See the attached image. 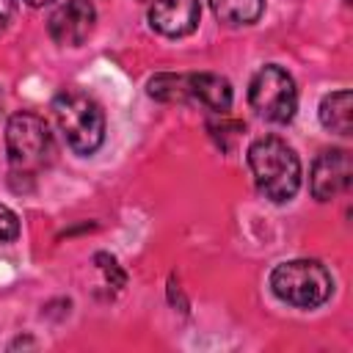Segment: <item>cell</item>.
<instances>
[{
	"instance_id": "5",
	"label": "cell",
	"mask_w": 353,
	"mask_h": 353,
	"mask_svg": "<svg viewBox=\"0 0 353 353\" xmlns=\"http://www.w3.org/2000/svg\"><path fill=\"white\" fill-rule=\"evenodd\" d=\"M149 94L160 102H188L212 113L232 108V85L221 74H157L149 80Z\"/></svg>"
},
{
	"instance_id": "11",
	"label": "cell",
	"mask_w": 353,
	"mask_h": 353,
	"mask_svg": "<svg viewBox=\"0 0 353 353\" xmlns=\"http://www.w3.org/2000/svg\"><path fill=\"white\" fill-rule=\"evenodd\" d=\"M212 14L226 25H251L259 19L265 0H207Z\"/></svg>"
},
{
	"instance_id": "1",
	"label": "cell",
	"mask_w": 353,
	"mask_h": 353,
	"mask_svg": "<svg viewBox=\"0 0 353 353\" xmlns=\"http://www.w3.org/2000/svg\"><path fill=\"white\" fill-rule=\"evenodd\" d=\"M248 168L256 190L273 204L290 201L301 188V160L292 146L276 135L256 138L248 146Z\"/></svg>"
},
{
	"instance_id": "10",
	"label": "cell",
	"mask_w": 353,
	"mask_h": 353,
	"mask_svg": "<svg viewBox=\"0 0 353 353\" xmlns=\"http://www.w3.org/2000/svg\"><path fill=\"white\" fill-rule=\"evenodd\" d=\"M320 121L325 130L336 135H350L353 132V99L350 91H334L320 102Z\"/></svg>"
},
{
	"instance_id": "6",
	"label": "cell",
	"mask_w": 353,
	"mask_h": 353,
	"mask_svg": "<svg viewBox=\"0 0 353 353\" xmlns=\"http://www.w3.org/2000/svg\"><path fill=\"white\" fill-rule=\"evenodd\" d=\"M248 102L251 108L265 119V121H276L284 124L295 116L298 108V88L295 80L276 63L262 66L248 85Z\"/></svg>"
},
{
	"instance_id": "13",
	"label": "cell",
	"mask_w": 353,
	"mask_h": 353,
	"mask_svg": "<svg viewBox=\"0 0 353 353\" xmlns=\"http://www.w3.org/2000/svg\"><path fill=\"white\" fill-rule=\"evenodd\" d=\"M14 8H17L14 0H0V33L8 28V22H11V17H14Z\"/></svg>"
},
{
	"instance_id": "3",
	"label": "cell",
	"mask_w": 353,
	"mask_h": 353,
	"mask_svg": "<svg viewBox=\"0 0 353 353\" xmlns=\"http://www.w3.org/2000/svg\"><path fill=\"white\" fill-rule=\"evenodd\" d=\"M6 152L14 174L33 176L52 163L55 143L47 121L30 110L14 113L6 124Z\"/></svg>"
},
{
	"instance_id": "12",
	"label": "cell",
	"mask_w": 353,
	"mask_h": 353,
	"mask_svg": "<svg viewBox=\"0 0 353 353\" xmlns=\"http://www.w3.org/2000/svg\"><path fill=\"white\" fill-rule=\"evenodd\" d=\"M19 234V218L14 210H8L6 204H0V243H11Z\"/></svg>"
},
{
	"instance_id": "4",
	"label": "cell",
	"mask_w": 353,
	"mask_h": 353,
	"mask_svg": "<svg viewBox=\"0 0 353 353\" xmlns=\"http://www.w3.org/2000/svg\"><path fill=\"white\" fill-rule=\"evenodd\" d=\"M270 290L287 306L314 309L331 298L334 281L325 265H320L317 259H290L273 268Z\"/></svg>"
},
{
	"instance_id": "2",
	"label": "cell",
	"mask_w": 353,
	"mask_h": 353,
	"mask_svg": "<svg viewBox=\"0 0 353 353\" xmlns=\"http://www.w3.org/2000/svg\"><path fill=\"white\" fill-rule=\"evenodd\" d=\"M52 116L72 152L94 154L105 141V113L83 91H61L52 99Z\"/></svg>"
},
{
	"instance_id": "7",
	"label": "cell",
	"mask_w": 353,
	"mask_h": 353,
	"mask_svg": "<svg viewBox=\"0 0 353 353\" xmlns=\"http://www.w3.org/2000/svg\"><path fill=\"white\" fill-rule=\"evenodd\" d=\"M350 176H353L350 154L345 149H328L312 163V174H309L312 196L317 201H331L350 188Z\"/></svg>"
},
{
	"instance_id": "14",
	"label": "cell",
	"mask_w": 353,
	"mask_h": 353,
	"mask_svg": "<svg viewBox=\"0 0 353 353\" xmlns=\"http://www.w3.org/2000/svg\"><path fill=\"white\" fill-rule=\"evenodd\" d=\"M28 6H33V8H39V6H47V3H52V0H25Z\"/></svg>"
},
{
	"instance_id": "9",
	"label": "cell",
	"mask_w": 353,
	"mask_h": 353,
	"mask_svg": "<svg viewBox=\"0 0 353 353\" xmlns=\"http://www.w3.org/2000/svg\"><path fill=\"white\" fill-rule=\"evenodd\" d=\"M199 17H201L199 0H152L149 6V25L168 39L193 33Z\"/></svg>"
},
{
	"instance_id": "8",
	"label": "cell",
	"mask_w": 353,
	"mask_h": 353,
	"mask_svg": "<svg viewBox=\"0 0 353 353\" xmlns=\"http://www.w3.org/2000/svg\"><path fill=\"white\" fill-rule=\"evenodd\" d=\"M97 22V11L91 0H66L50 17V36L61 47H80Z\"/></svg>"
}]
</instances>
